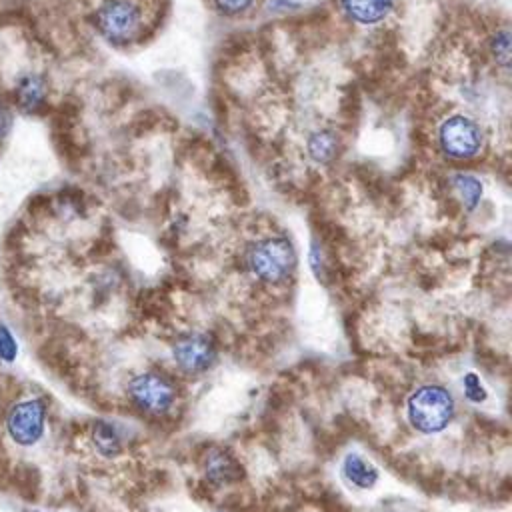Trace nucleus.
Instances as JSON below:
<instances>
[{"instance_id": "f03ea898", "label": "nucleus", "mask_w": 512, "mask_h": 512, "mask_svg": "<svg viewBox=\"0 0 512 512\" xmlns=\"http://www.w3.org/2000/svg\"><path fill=\"white\" fill-rule=\"evenodd\" d=\"M246 264L258 280L280 284L292 274L296 266V252L288 238L268 236L248 248Z\"/></svg>"}, {"instance_id": "a211bd4d", "label": "nucleus", "mask_w": 512, "mask_h": 512, "mask_svg": "<svg viewBox=\"0 0 512 512\" xmlns=\"http://www.w3.org/2000/svg\"><path fill=\"white\" fill-rule=\"evenodd\" d=\"M214 4L224 14H240L252 4V0H214Z\"/></svg>"}, {"instance_id": "9b49d317", "label": "nucleus", "mask_w": 512, "mask_h": 512, "mask_svg": "<svg viewBox=\"0 0 512 512\" xmlns=\"http://www.w3.org/2000/svg\"><path fill=\"white\" fill-rule=\"evenodd\" d=\"M342 474L352 486L362 488V490L372 488L378 482V470L356 452H350L344 456Z\"/></svg>"}, {"instance_id": "f3484780", "label": "nucleus", "mask_w": 512, "mask_h": 512, "mask_svg": "<svg viewBox=\"0 0 512 512\" xmlns=\"http://www.w3.org/2000/svg\"><path fill=\"white\" fill-rule=\"evenodd\" d=\"M0 358L4 362H12L16 358V342L6 326H0Z\"/></svg>"}, {"instance_id": "dca6fc26", "label": "nucleus", "mask_w": 512, "mask_h": 512, "mask_svg": "<svg viewBox=\"0 0 512 512\" xmlns=\"http://www.w3.org/2000/svg\"><path fill=\"white\" fill-rule=\"evenodd\" d=\"M14 118H16V110L12 108L10 100L6 96H0V144L10 136L14 128Z\"/></svg>"}, {"instance_id": "423d86ee", "label": "nucleus", "mask_w": 512, "mask_h": 512, "mask_svg": "<svg viewBox=\"0 0 512 512\" xmlns=\"http://www.w3.org/2000/svg\"><path fill=\"white\" fill-rule=\"evenodd\" d=\"M438 142L444 154L456 160H468L478 154L482 146V130L480 126L462 114L450 116L444 120L438 132Z\"/></svg>"}, {"instance_id": "f8f14e48", "label": "nucleus", "mask_w": 512, "mask_h": 512, "mask_svg": "<svg viewBox=\"0 0 512 512\" xmlns=\"http://www.w3.org/2000/svg\"><path fill=\"white\" fill-rule=\"evenodd\" d=\"M92 444L106 458H112L122 450V440L116 426L102 420L92 426Z\"/></svg>"}, {"instance_id": "0eeeda50", "label": "nucleus", "mask_w": 512, "mask_h": 512, "mask_svg": "<svg viewBox=\"0 0 512 512\" xmlns=\"http://www.w3.org/2000/svg\"><path fill=\"white\" fill-rule=\"evenodd\" d=\"M48 80L38 72H22L12 80L8 100L18 114L38 116L48 108Z\"/></svg>"}, {"instance_id": "4468645a", "label": "nucleus", "mask_w": 512, "mask_h": 512, "mask_svg": "<svg viewBox=\"0 0 512 512\" xmlns=\"http://www.w3.org/2000/svg\"><path fill=\"white\" fill-rule=\"evenodd\" d=\"M454 188L458 190L460 198L464 200L466 208H474L482 196V184L480 180H476L474 176H468V174H458L454 178Z\"/></svg>"}, {"instance_id": "f257e3e1", "label": "nucleus", "mask_w": 512, "mask_h": 512, "mask_svg": "<svg viewBox=\"0 0 512 512\" xmlns=\"http://www.w3.org/2000/svg\"><path fill=\"white\" fill-rule=\"evenodd\" d=\"M454 412V398L440 384H424L416 388L406 404L408 422L422 434L442 432L452 422Z\"/></svg>"}, {"instance_id": "2eb2a0df", "label": "nucleus", "mask_w": 512, "mask_h": 512, "mask_svg": "<svg viewBox=\"0 0 512 512\" xmlns=\"http://www.w3.org/2000/svg\"><path fill=\"white\" fill-rule=\"evenodd\" d=\"M462 386H464V394L470 402L474 404H480L486 400V388L484 384L480 382V378L474 374V372H468L464 378H462Z\"/></svg>"}, {"instance_id": "9d476101", "label": "nucleus", "mask_w": 512, "mask_h": 512, "mask_svg": "<svg viewBox=\"0 0 512 512\" xmlns=\"http://www.w3.org/2000/svg\"><path fill=\"white\" fill-rule=\"evenodd\" d=\"M394 0H340L342 10L354 22L376 24L392 10Z\"/></svg>"}, {"instance_id": "20e7f679", "label": "nucleus", "mask_w": 512, "mask_h": 512, "mask_svg": "<svg viewBox=\"0 0 512 512\" xmlns=\"http://www.w3.org/2000/svg\"><path fill=\"white\" fill-rule=\"evenodd\" d=\"M46 402L42 398H26L16 402L6 416L8 438L18 446H34L46 428Z\"/></svg>"}, {"instance_id": "7ed1b4c3", "label": "nucleus", "mask_w": 512, "mask_h": 512, "mask_svg": "<svg viewBox=\"0 0 512 512\" xmlns=\"http://www.w3.org/2000/svg\"><path fill=\"white\" fill-rule=\"evenodd\" d=\"M94 24L108 42L124 44L140 28V10L130 0H106L98 6Z\"/></svg>"}, {"instance_id": "6e6552de", "label": "nucleus", "mask_w": 512, "mask_h": 512, "mask_svg": "<svg viewBox=\"0 0 512 512\" xmlns=\"http://www.w3.org/2000/svg\"><path fill=\"white\" fill-rule=\"evenodd\" d=\"M176 364L188 374H202L216 362V344L208 334H186L172 346Z\"/></svg>"}, {"instance_id": "39448f33", "label": "nucleus", "mask_w": 512, "mask_h": 512, "mask_svg": "<svg viewBox=\"0 0 512 512\" xmlns=\"http://www.w3.org/2000/svg\"><path fill=\"white\" fill-rule=\"evenodd\" d=\"M128 394L132 402L148 414H164L176 400L172 380L160 372H144L136 376L128 386Z\"/></svg>"}, {"instance_id": "6ab92c4d", "label": "nucleus", "mask_w": 512, "mask_h": 512, "mask_svg": "<svg viewBox=\"0 0 512 512\" xmlns=\"http://www.w3.org/2000/svg\"><path fill=\"white\" fill-rule=\"evenodd\" d=\"M510 42H508V34L506 32H500L494 40V54L496 58L506 66L508 64V54H510Z\"/></svg>"}, {"instance_id": "ddd939ff", "label": "nucleus", "mask_w": 512, "mask_h": 512, "mask_svg": "<svg viewBox=\"0 0 512 512\" xmlns=\"http://www.w3.org/2000/svg\"><path fill=\"white\" fill-rule=\"evenodd\" d=\"M308 152L316 162H328L336 154V136L332 132H316L308 140Z\"/></svg>"}, {"instance_id": "1a4fd4ad", "label": "nucleus", "mask_w": 512, "mask_h": 512, "mask_svg": "<svg viewBox=\"0 0 512 512\" xmlns=\"http://www.w3.org/2000/svg\"><path fill=\"white\" fill-rule=\"evenodd\" d=\"M202 472L204 478L212 486H230L236 484L244 476L242 464L222 446H210L202 456Z\"/></svg>"}]
</instances>
